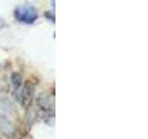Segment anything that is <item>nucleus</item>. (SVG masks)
Instances as JSON below:
<instances>
[{
  "label": "nucleus",
  "instance_id": "1",
  "mask_svg": "<svg viewBox=\"0 0 148 139\" xmlns=\"http://www.w3.org/2000/svg\"><path fill=\"white\" fill-rule=\"evenodd\" d=\"M14 16L18 21L21 23L32 24L38 19V13L34 7L29 6V5H23V6L18 7L14 10Z\"/></svg>",
  "mask_w": 148,
  "mask_h": 139
},
{
  "label": "nucleus",
  "instance_id": "2",
  "mask_svg": "<svg viewBox=\"0 0 148 139\" xmlns=\"http://www.w3.org/2000/svg\"><path fill=\"white\" fill-rule=\"evenodd\" d=\"M11 82H12L14 86H15L16 88H18L21 85V76L17 72L13 73L12 76H11Z\"/></svg>",
  "mask_w": 148,
  "mask_h": 139
}]
</instances>
